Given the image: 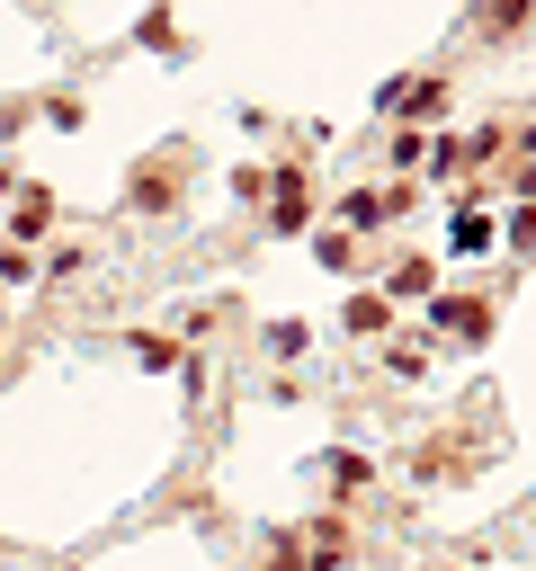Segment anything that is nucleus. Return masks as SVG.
Wrapping results in <instances>:
<instances>
[{
	"label": "nucleus",
	"instance_id": "nucleus-1",
	"mask_svg": "<svg viewBox=\"0 0 536 571\" xmlns=\"http://www.w3.org/2000/svg\"><path fill=\"white\" fill-rule=\"evenodd\" d=\"M313 224V188H304V170L287 161L278 170V205H268V233H304Z\"/></svg>",
	"mask_w": 536,
	"mask_h": 571
},
{
	"label": "nucleus",
	"instance_id": "nucleus-2",
	"mask_svg": "<svg viewBox=\"0 0 536 571\" xmlns=\"http://www.w3.org/2000/svg\"><path fill=\"white\" fill-rule=\"evenodd\" d=\"M429 322H438V331H465V339H483V304H447V295H438Z\"/></svg>",
	"mask_w": 536,
	"mask_h": 571
},
{
	"label": "nucleus",
	"instance_id": "nucleus-3",
	"mask_svg": "<svg viewBox=\"0 0 536 571\" xmlns=\"http://www.w3.org/2000/svg\"><path fill=\"white\" fill-rule=\"evenodd\" d=\"M456 250H492V214H483V205L456 214Z\"/></svg>",
	"mask_w": 536,
	"mask_h": 571
},
{
	"label": "nucleus",
	"instance_id": "nucleus-4",
	"mask_svg": "<svg viewBox=\"0 0 536 571\" xmlns=\"http://www.w3.org/2000/svg\"><path fill=\"white\" fill-rule=\"evenodd\" d=\"M384 161H393V170H421V161H429V143H421V125H402V134H393V153H384Z\"/></svg>",
	"mask_w": 536,
	"mask_h": 571
},
{
	"label": "nucleus",
	"instance_id": "nucleus-5",
	"mask_svg": "<svg viewBox=\"0 0 536 571\" xmlns=\"http://www.w3.org/2000/svg\"><path fill=\"white\" fill-rule=\"evenodd\" d=\"M510 27H527V0H492L483 10V36H510Z\"/></svg>",
	"mask_w": 536,
	"mask_h": 571
},
{
	"label": "nucleus",
	"instance_id": "nucleus-6",
	"mask_svg": "<svg viewBox=\"0 0 536 571\" xmlns=\"http://www.w3.org/2000/svg\"><path fill=\"white\" fill-rule=\"evenodd\" d=\"M10 233H19V242H36V233H45V188H27V197H19V224H10Z\"/></svg>",
	"mask_w": 536,
	"mask_h": 571
},
{
	"label": "nucleus",
	"instance_id": "nucleus-7",
	"mask_svg": "<svg viewBox=\"0 0 536 571\" xmlns=\"http://www.w3.org/2000/svg\"><path fill=\"white\" fill-rule=\"evenodd\" d=\"M349 331H384V295H376V286H367V295L349 304Z\"/></svg>",
	"mask_w": 536,
	"mask_h": 571
},
{
	"label": "nucleus",
	"instance_id": "nucleus-8",
	"mask_svg": "<svg viewBox=\"0 0 536 571\" xmlns=\"http://www.w3.org/2000/svg\"><path fill=\"white\" fill-rule=\"evenodd\" d=\"M510 242H518V250L536 242V205H518V214H510Z\"/></svg>",
	"mask_w": 536,
	"mask_h": 571
}]
</instances>
